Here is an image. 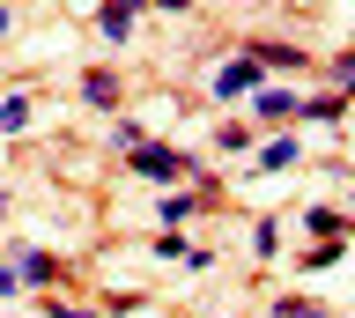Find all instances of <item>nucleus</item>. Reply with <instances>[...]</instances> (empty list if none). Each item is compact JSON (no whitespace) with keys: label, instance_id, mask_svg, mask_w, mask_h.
<instances>
[{"label":"nucleus","instance_id":"nucleus-14","mask_svg":"<svg viewBox=\"0 0 355 318\" xmlns=\"http://www.w3.org/2000/svg\"><path fill=\"white\" fill-rule=\"evenodd\" d=\"M22 126H30V96H8L0 104V134H22Z\"/></svg>","mask_w":355,"mask_h":318},{"label":"nucleus","instance_id":"nucleus-13","mask_svg":"<svg viewBox=\"0 0 355 318\" xmlns=\"http://www.w3.org/2000/svg\"><path fill=\"white\" fill-rule=\"evenodd\" d=\"M274 318H333V311H326V303H311V296H282Z\"/></svg>","mask_w":355,"mask_h":318},{"label":"nucleus","instance_id":"nucleus-3","mask_svg":"<svg viewBox=\"0 0 355 318\" xmlns=\"http://www.w3.org/2000/svg\"><path fill=\"white\" fill-rule=\"evenodd\" d=\"M15 281H22V289H52V281H60V259L37 251V245H22L15 251Z\"/></svg>","mask_w":355,"mask_h":318},{"label":"nucleus","instance_id":"nucleus-20","mask_svg":"<svg viewBox=\"0 0 355 318\" xmlns=\"http://www.w3.org/2000/svg\"><path fill=\"white\" fill-rule=\"evenodd\" d=\"M0 37H8V8H0Z\"/></svg>","mask_w":355,"mask_h":318},{"label":"nucleus","instance_id":"nucleus-10","mask_svg":"<svg viewBox=\"0 0 355 318\" xmlns=\"http://www.w3.org/2000/svg\"><path fill=\"white\" fill-rule=\"evenodd\" d=\"M252 60H259V67H296V74L311 67V60H304V45H274V37H259V52H252Z\"/></svg>","mask_w":355,"mask_h":318},{"label":"nucleus","instance_id":"nucleus-1","mask_svg":"<svg viewBox=\"0 0 355 318\" xmlns=\"http://www.w3.org/2000/svg\"><path fill=\"white\" fill-rule=\"evenodd\" d=\"M126 170H133V178H148V185H178V178H193L200 163L185 156V148H171V141H141Z\"/></svg>","mask_w":355,"mask_h":318},{"label":"nucleus","instance_id":"nucleus-17","mask_svg":"<svg viewBox=\"0 0 355 318\" xmlns=\"http://www.w3.org/2000/svg\"><path fill=\"white\" fill-rule=\"evenodd\" d=\"M0 296H22V281H15V259H0Z\"/></svg>","mask_w":355,"mask_h":318},{"label":"nucleus","instance_id":"nucleus-11","mask_svg":"<svg viewBox=\"0 0 355 318\" xmlns=\"http://www.w3.org/2000/svg\"><path fill=\"white\" fill-rule=\"evenodd\" d=\"M215 148H222V156H252V126H244V118H222V126H215Z\"/></svg>","mask_w":355,"mask_h":318},{"label":"nucleus","instance_id":"nucleus-21","mask_svg":"<svg viewBox=\"0 0 355 318\" xmlns=\"http://www.w3.org/2000/svg\"><path fill=\"white\" fill-rule=\"evenodd\" d=\"M119 8H126V15H133V8H141V0H119Z\"/></svg>","mask_w":355,"mask_h":318},{"label":"nucleus","instance_id":"nucleus-16","mask_svg":"<svg viewBox=\"0 0 355 318\" xmlns=\"http://www.w3.org/2000/svg\"><path fill=\"white\" fill-rule=\"evenodd\" d=\"M44 311H52V318H96L89 303H60V296H44Z\"/></svg>","mask_w":355,"mask_h":318},{"label":"nucleus","instance_id":"nucleus-5","mask_svg":"<svg viewBox=\"0 0 355 318\" xmlns=\"http://www.w3.org/2000/svg\"><path fill=\"white\" fill-rule=\"evenodd\" d=\"M200 207H207V193H200V185H185V193H163V207H155V222H193V215H200Z\"/></svg>","mask_w":355,"mask_h":318},{"label":"nucleus","instance_id":"nucleus-6","mask_svg":"<svg viewBox=\"0 0 355 318\" xmlns=\"http://www.w3.org/2000/svg\"><path fill=\"white\" fill-rule=\"evenodd\" d=\"M252 112L266 126H282V118H296V89H252Z\"/></svg>","mask_w":355,"mask_h":318},{"label":"nucleus","instance_id":"nucleus-15","mask_svg":"<svg viewBox=\"0 0 355 318\" xmlns=\"http://www.w3.org/2000/svg\"><path fill=\"white\" fill-rule=\"evenodd\" d=\"M252 245H259V251H282V222H252Z\"/></svg>","mask_w":355,"mask_h":318},{"label":"nucleus","instance_id":"nucleus-7","mask_svg":"<svg viewBox=\"0 0 355 318\" xmlns=\"http://www.w3.org/2000/svg\"><path fill=\"white\" fill-rule=\"evenodd\" d=\"M340 112H348V96H340V89H326V96H296V118H318V126H333Z\"/></svg>","mask_w":355,"mask_h":318},{"label":"nucleus","instance_id":"nucleus-19","mask_svg":"<svg viewBox=\"0 0 355 318\" xmlns=\"http://www.w3.org/2000/svg\"><path fill=\"white\" fill-rule=\"evenodd\" d=\"M155 8H163V15H185V8H193V0H155Z\"/></svg>","mask_w":355,"mask_h":318},{"label":"nucleus","instance_id":"nucleus-2","mask_svg":"<svg viewBox=\"0 0 355 318\" xmlns=\"http://www.w3.org/2000/svg\"><path fill=\"white\" fill-rule=\"evenodd\" d=\"M259 60H252V52H244V60H222V67H215V104H237V96H252V89H266V82H259Z\"/></svg>","mask_w":355,"mask_h":318},{"label":"nucleus","instance_id":"nucleus-12","mask_svg":"<svg viewBox=\"0 0 355 318\" xmlns=\"http://www.w3.org/2000/svg\"><path fill=\"white\" fill-rule=\"evenodd\" d=\"M296 163H304V148H296V141H266V148H259V170H296Z\"/></svg>","mask_w":355,"mask_h":318},{"label":"nucleus","instance_id":"nucleus-18","mask_svg":"<svg viewBox=\"0 0 355 318\" xmlns=\"http://www.w3.org/2000/svg\"><path fill=\"white\" fill-rule=\"evenodd\" d=\"M340 74H355V45L340 52V60H333V82H340Z\"/></svg>","mask_w":355,"mask_h":318},{"label":"nucleus","instance_id":"nucleus-8","mask_svg":"<svg viewBox=\"0 0 355 318\" xmlns=\"http://www.w3.org/2000/svg\"><path fill=\"white\" fill-rule=\"evenodd\" d=\"M304 229L326 245V237H348V215H340V207H304Z\"/></svg>","mask_w":355,"mask_h":318},{"label":"nucleus","instance_id":"nucleus-4","mask_svg":"<svg viewBox=\"0 0 355 318\" xmlns=\"http://www.w3.org/2000/svg\"><path fill=\"white\" fill-rule=\"evenodd\" d=\"M82 104H89V112H119V74H111V67H89L82 74Z\"/></svg>","mask_w":355,"mask_h":318},{"label":"nucleus","instance_id":"nucleus-9","mask_svg":"<svg viewBox=\"0 0 355 318\" xmlns=\"http://www.w3.org/2000/svg\"><path fill=\"white\" fill-rule=\"evenodd\" d=\"M96 30H104V45H126V37H133V15L119 8V0H104V8H96Z\"/></svg>","mask_w":355,"mask_h":318}]
</instances>
